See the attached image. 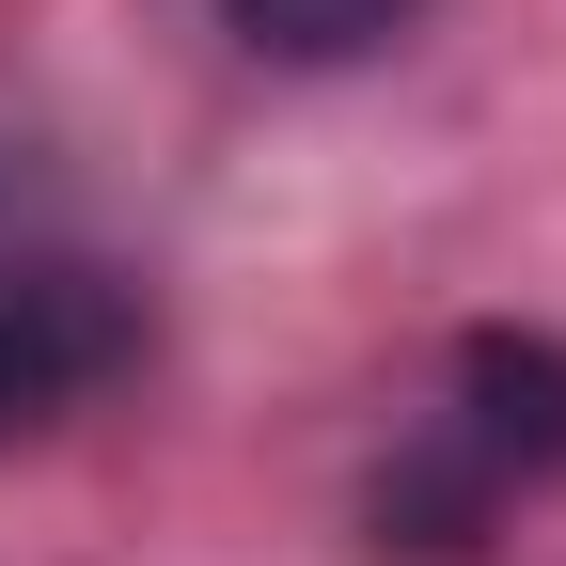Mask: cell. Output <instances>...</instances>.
I'll list each match as a JSON object with an SVG mask.
<instances>
[{
	"label": "cell",
	"instance_id": "obj_1",
	"mask_svg": "<svg viewBox=\"0 0 566 566\" xmlns=\"http://www.w3.org/2000/svg\"><path fill=\"white\" fill-rule=\"evenodd\" d=\"M566 472V346L551 331H472L441 363V409L409 424V457L378 472V535L409 551H472L520 488Z\"/></svg>",
	"mask_w": 566,
	"mask_h": 566
},
{
	"label": "cell",
	"instance_id": "obj_2",
	"mask_svg": "<svg viewBox=\"0 0 566 566\" xmlns=\"http://www.w3.org/2000/svg\"><path fill=\"white\" fill-rule=\"evenodd\" d=\"M142 363V300L111 268H0V424H48Z\"/></svg>",
	"mask_w": 566,
	"mask_h": 566
},
{
	"label": "cell",
	"instance_id": "obj_3",
	"mask_svg": "<svg viewBox=\"0 0 566 566\" xmlns=\"http://www.w3.org/2000/svg\"><path fill=\"white\" fill-rule=\"evenodd\" d=\"M221 17H237L268 63H363V48L409 17V0H221Z\"/></svg>",
	"mask_w": 566,
	"mask_h": 566
}]
</instances>
